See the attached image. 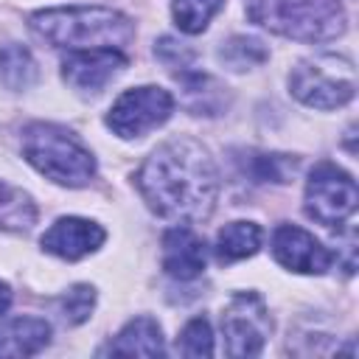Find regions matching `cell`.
<instances>
[{"mask_svg":"<svg viewBox=\"0 0 359 359\" xmlns=\"http://www.w3.org/2000/svg\"><path fill=\"white\" fill-rule=\"evenodd\" d=\"M137 188L146 205L174 222H199L210 216L219 196V171L208 149L191 137H174L157 146L137 171Z\"/></svg>","mask_w":359,"mask_h":359,"instance_id":"6da1fadb","label":"cell"},{"mask_svg":"<svg viewBox=\"0 0 359 359\" xmlns=\"http://www.w3.org/2000/svg\"><path fill=\"white\" fill-rule=\"evenodd\" d=\"M28 22L39 39L67 50H93V48L121 50L135 36L132 20L107 6L45 8L31 14Z\"/></svg>","mask_w":359,"mask_h":359,"instance_id":"7a4b0ae2","label":"cell"},{"mask_svg":"<svg viewBox=\"0 0 359 359\" xmlns=\"http://www.w3.org/2000/svg\"><path fill=\"white\" fill-rule=\"evenodd\" d=\"M247 17L286 39L323 42L345 31L339 0H244Z\"/></svg>","mask_w":359,"mask_h":359,"instance_id":"3957f363","label":"cell"},{"mask_svg":"<svg viewBox=\"0 0 359 359\" xmlns=\"http://www.w3.org/2000/svg\"><path fill=\"white\" fill-rule=\"evenodd\" d=\"M22 154L39 174L67 188H81L95 177V157L90 149L73 132L56 123L25 126Z\"/></svg>","mask_w":359,"mask_h":359,"instance_id":"277c9868","label":"cell"},{"mask_svg":"<svg viewBox=\"0 0 359 359\" xmlns=\"http://www.w3.org/2000/svg\"><path fill=\"white\" fill-rule=\"evenodd\" d=\"M289 90L314 109L345 107L356 93V70L345 56L320 53L297 62L289 73Z\"/></svg>","mask_w":359,"mask_h":359,"instance_id":"5b68a950","label":"cell"},{"mask_svg":"<svg viewBox=\"0 0 359 359\" xmlns=\"http://www.w3.org/2000/svg\"><path fill=\"white\" fill-rule=\"evenodd\" d=\"M272 320L266 303L255 292H236L222 314L227 356H258L269 339Z\"/></svg>","mask_w":359,"mask_h":359,"instance_id":"8992f818","label":"cell"},{"mask_svg":"<svg viewBox=\"0 0 359 359\" xmlns=\"http://www.w3.org/2000/svg\"><path fill=\"white\" fill-rule=\"evenodd\" d=\"M174 112V98L168 90L146 84V87H132L115 98V104L107 112V126L118 137H140L160 123H165Z\"/></svg>","mask_w":359,"mask_h":359,"instance_id":"52a82bcc","label":"cell"},{"mask_svg":"<svg viewBox=\"0 0 359 359\" xmlns=\"http://www.w3.org/2000/svg\"><path fill=\"white\" fill-rule=\"evenodd\" d=\"M356 202H359V191L351 174H345L334 163L314 165L306 182V213L314 222L325 227H337L348 216H353Z\"/></svg>","mask_w":359,"mask_h":359,"instance_id":"ba28073f","label":"cell"},{"mask_svg":"<svg viewBox=\"0 0 359 359\" xmlns=\"http://www.w3.org/2000/svg\"><path fill=\"white\" fill-rule=\"evenodd\" d=\"M272 255L280 266L303 275H320L331 266L334 255L303 227L278 224L272 233Z\"/></svg>","mask_w":359,"mask_h":359,"instance_id":"9c48e42d","label":"cell"},{"mask_svg":"<svg viewBox=\"0 0 359 359\" xmlns=\"http://www.w3.org/2000/svg\"><path fill=\"white\" fill-rule=\"evenodd\" d=\"M123 67L126 56L112 48L70 50L67 59L62 62V76L79 93H101Z\"/></svg>","mask_w":359,"mask_h":359,"instance_id":"30bf717a","label":"cell"},{"mask_svg":"<svg viewBox=\"0 0 359 359\" xmlns=\"http://www.w3.org/2000/svg\"><path fill=\"white\" fill-rule=\"evenodd\" d=\"M104 238H107V233L101 224L81 219V216H62L45 230L42 250L56 258H65V261H79V258L95 252L104 244Z\"/></svg>","mask_w":359,"mask_h":359,"instance_id":"8fae6325","label":"cell"},{"mask_svg":"<svg viewBox=\"0 0 359 359\" xmlns=\"http://www.w3.org/2000/svg\"><path fill=\"white\" fill-rule=\"evenodd\" d=\"M208 250L191 227H171L163 233V269L177 280H194L205 272Z\"/></svg>","mask_w":359,"mask_h":359,"instance_id":"7c38bea8","label":"cell"},{"mask_svg":"<svg viewBox=\"0 0 359 359\" xmlns=\"http://www.w3.org/2000/svg\"><path fill=\"white\" fill-rule=\"evenodd\" d=\"M50 342V323L42 317H11L0 325V356H34Z\"/></svg>","mask_w":359,"mask_h":359,"instance_id":"4fadbf2b","label":"cell"},{"mask_svg":"<svg viewBox=\"0 0 359 359\" xmlns=\"http://www.w3.org/2000/svg\"><path fill=\"white\" fill-rule=\"evenodd\" d=\"M107 351L109 353H121V356H160L165 351L163 331H160L157 320L135 317L118 331V337L109 342Z\"/></svg>","mask_w":359,"mask_h":359,"instance_id":"5bb4252c","label":"cell"},{"mask_svg":"<svg viewBox=\"0 0 359 359\" xmlns=\"http://www.w3.org/2000/svg\"><path fill=\"white\" fill-rule=\"evenodd\" d=\"M261 238H264V233L255 222H230L216 236V255H219V261H227V264L250 258L258 252Z\"/></svg>","mask_w":359,"mask_h":359,"instance_id":"9a60e30c","label":"cell"},{"mask_svg":"<svg viewBox=\"0 0 359 359\" xmlns=\"http://www.w3.org/2000/svg\"><path fill=\"white\" fill-rule=\"evenodd\" d=\"M0 81L8 90H28L36 81V62L22 45L0 48Z\"/></svg>","mask_w":359,"mask_h":359,"instance_id":"2e32d148","label":"cell"},{"mask_svg":"<svg viewBox=\"0 0 359 359\" xmlns=\"http://www.w3.org/2000/svg\"><path fill=\"white\" fill-rule=\"evenodd\" d=\"M36 222V208L28 194L0 182V230H28Z\"/></svg>","mask_w":359,"mask_h":359,"instance_id":"e0dca14e","label":"cell"},{"mask_svg":"<svg viewBox=\"0 0 359 359\" xmlns=\"http://www.w3.org/2000/svg\"><path fill=\"white\" fill-rule=\"evenodd\" d=\"M222 6H224V0H174L171 14H174V22L180 31L202 34Z\"/></svg>","mask_w":359,"mask_h":359,"instance_id":"ac0fdd59","label":"cell"},{"mask_svg":"<svg viewBox=\"0 0 359 359\" xmlns=\"http://www.w3.org/2000/svg\"><path fill=\"white\" fill-rule=\"evenodd\" d=\"M266 48L261 39H252V36H230L227 42H222L219 48V59L222 65H227L230 70H247V67H255L261 62H266Z\"/></svg>","mask_w":359,"mask_h":359,"instance_id":"d6986e66","label":"cell"},{"mask_svg":"<svg viewBox=\"0 0 359 359\" xmlns=\"http://www.w3.org/2000/svg\"><path fill=\"white\" fill-rule=\"evenodd\" d=\"M93 306H95V289L87 286V283H76V286L67 289V294H62L59 314H62V320L67 325H79V323H84L90 317Z\"/></svg>","mask_w":359,"mask_h":359,"instance_id":"ffe728a7","label":"cell"},{"mask_svg":"<svg viewBox=\"0 0 359 359\" xmlns=\"http://www.w3.org/2000/svg\"><path fill=\"white\" fill-rule=\"evenodd\" d=\"M180 353L185 356H210L213 353V331L205 317H194L185 323L180 339H177Z\"/></svg>","mask_w":359,"mask_h":359,"instance_id":"44dd1931","label":"cell"},{"mask_svg":"<svg viewBox=\"0 0 359 359\" xmlns=\"http://www.w3.org/2000/svg\"><path fill=\"white\" fill-rule=\"evenodd\" d=\"M157 56H160L165 65H171V67H185V65L194 59V50L182 48V45L174 42L171 36H163L160 45H157Z\"/></svg>","mask_w":359,"mask_h":359,"instance_id":"7402d4cb","label":"cell"},{"mask_svg":"<svg viewBox=\"0 0 359 359\" xmlns=\"http://www.w3.org/2000/svg\"><path fill=\"white\" fill-rule=\"evenodd\" d=\"M8 303H11V289H8V286L0 280V314L8 309Z\"/></svg>","mask_w":359,"mask_h":359,"instance_id":"603a6c76","label":"cell"}]
</instances>
